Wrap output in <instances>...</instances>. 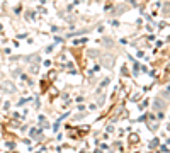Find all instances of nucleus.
Returning a JSON list of instances; mask_svg holds the SVG:
<instances>
[{
  "mask_svg": "<svg viewBox=\"0 0 170 153\" xmlns=\"http://www.w3.org/2000/svg\"><path fill=\"white\" fill-rule=\"evenodd\" d=\"M102 65H104L106 68H113V67H114L113 56H102Z\"/></svg>",
  "mask_w": 170,
  "mask_h": 153,
  "instance_id": "1",
  "label": "nucleus"
},
{
  "mask_svg": "<svg viewBox=\"0 0 170 153\" xmlns=\"http://www.w3.org/2000/svg\"><path fill=\"white\" fill-rule=\"evenodd\" d=\"M3 90L9 92V94H14V92H16V87H14L12 82H3Z\"/></svg>",
  "mask_w": 170,
  "mask_h": 153,
  "instance_id": "2",
  "label": "nucleus"
},
{
  "mask_svg": "<svg viewBox=\"0 0 170 153\" xmlns=\"http://www.w3.org/2000/svg\"><path fill=\"white\" fill-rule=\"evenodd\" d=\"M102 43H104V44H107V46H111V44H113V41H111L109 38H104V39H102Z\"/></svg>",
  "mask_w": 170,
  "mask_h": 153,
  "instance_id": "3",
  "label": "nucleus"
}]
</instances>
